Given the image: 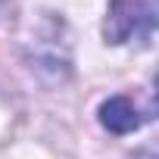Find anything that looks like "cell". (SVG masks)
I'll use <instances>...</instances> for the list:
<instances>
[{
	"mask_svg": "<svg viewBox=\"0 0 159 159\" xmlns=\"http://www.w3.org/2000/svg\"><path fill=\"white\" fill-rule=\"evenodd\" d=\"M109 22V34L116 41H125L131 34H150L156 25V0H112Z\"/></svg>",
	"mask_w": 159,
	"mask_h": 159,
	"instance_id": "obj_1",
	"label": "cell"
},
{
	"mask_svg": "<svg viewBox=\"0 0 159 159\" xmlns=\"http://www.w3.org/2000/svg\"><path fill=\"white\" fill-rule=\"evenodd\" d=\"M100 122L112 134H128V131H134V128L143 125V116L137 112V106L128 97H109L100 106Z\"/></svg>",
	"mask_w": 159,
	"mask_h": 159,
	"instance_id": "obj_2",
	"label": "cell"
}]
</instances>
